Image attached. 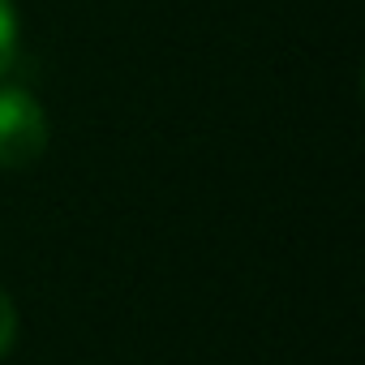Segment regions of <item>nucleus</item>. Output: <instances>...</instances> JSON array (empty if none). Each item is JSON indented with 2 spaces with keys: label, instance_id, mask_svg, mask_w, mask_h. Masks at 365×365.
<instances>
[{
  "label": "nucleus",
  "instance_id": "1",
  "mask_svg": "<svg viewBox=\"0 0 365 365\" xmlns=\"http://www.w3.org/2000/svg\"><path fill=\"white\" fill-rule=\"evenodd\" d=\"M48 150V116L22 86L0 91V168H31Z\"/></svg>",
  "mask_w": 365,
  "mask_h": 365
},
{
  "label": "nucleus",
  "instance_id": "2",
  "mask_svg": "<svg viewBox=\"0 0 365 365\" xmlns=\"http://www.w3.org/2000/svg\"><path fill=\"white\" fill-rule=\"evenodd\" d=\"M18 61V14L14 0H0V78H5Z\"/></svg>",
  "mask_w": 365,
  "mask_h": 365
},
{
  "label": "nucleus",
  "instance_id": "3",
  "mask_svg": "<svg viewBox=\"0 0 365 365\" xmlns=\"http://www.w3.org/2000/svg\"><path fill=\"white\" fill-rule=\"evenodd\" d=\"M14 339H18V309H14L9 292L0 288V356L14 348Z\"/></svg>",
  "mask_w": 365,
  "mask_h": 365
}]
</instances>
